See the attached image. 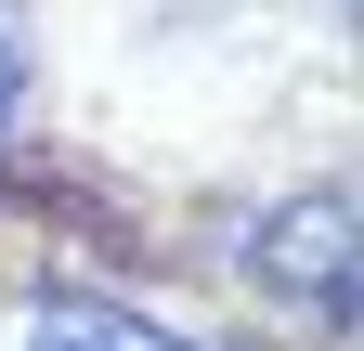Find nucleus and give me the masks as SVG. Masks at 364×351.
<instances>
[{"label":"nucleus","mask_w":364,"mask_h":351,"mask_svg":"<svg viewBox=\"0 0 364 351\" xmlns=\"http://www.w3.org/2000/svg\"><path fill=\"white\" fill-rule=\"evenodd\" d=\"M338 247H351V208H338V195H312V208H287V222H273V274L338 299V274H351Z\"/></svg>","instance_id":"1"},{"label":"nucleus","mask_w":364,"mask_h":351,"mask_svg":"<svg viewBox=\"0 0 364 351\" xmlns=\"http://www.w3.org/2000/svg\"><path fill=\"white\" fill-rule=\"evenodd\" d=\"M26 351H182V338H169V325H144V313H117V299H53Z\"/></svg>","instance_id":"2"},{"label":"nucleus","mask_w":364,"mask_h":351,"mask_svg":"<svg viewBox=\"0 0 364 351\" xmlns=\"http://www.w3.org/2000/svg\"><path fill=\"white\" fill-rule=\"evenodd\" d=\"M0 130H14V26H0Z\"/></svg>","instance_id":"3"}]
</instances>
